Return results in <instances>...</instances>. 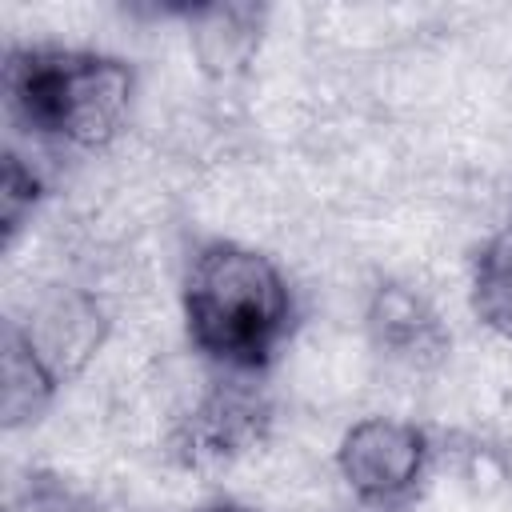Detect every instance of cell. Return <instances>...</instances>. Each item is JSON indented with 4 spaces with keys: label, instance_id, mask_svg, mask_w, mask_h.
I'll use <instances>...</instances> for the list:
<instances>
[{
    "label": "cell",
    "instance_id": "cell-1",
    "mask_svg": "<svg viewBox=\"0 0 512 512\" xmlns=\"http://www.w3.org/2000/svg\"><path fill=\"white\" fill-rule=\"evenodd\" d=\"M188 344L232 376L272 368L296 324V296L272 256L212 236L192 248L180 280Z\"/></svg>",
    "mask_w": 512,
    "mask_h": 512
},
{
    "label": "cell",
    "instance_id": "cell-2",
    "mask_svg": "<svg viewBox=\"0 0 512 512\" xmlns=\"http://www.w3.org/2000/svg\"><path fill=\"white\" fill-rule=\"evenodd\" d=\"M4 96L24 132L72 148H104L128 128L136 72L124 56L28 44L4 60Z\"/></svg>",
    "mask_w": 512,
    "mask_h": 512
},
{
    "label": "cell",
    "instance_id": "cell-3",
    "mask_svg": "<svg viewBox=\"0 0 512 512\" xmlns=\"http://www.w3.org/2000/svg\"><path fill=\"white\" fill-rule=\"evenodd\" d=\"M272 428V400L256 384V376L220 372L200 400L184 412L172 432V456L184 468L208 472L248 456Z\"/></svg>",
    "mask_w": 512,
    "mask_h": 512
},
{
    "label": "cell",
    "instance_id": "cell-4",
    "mask_svg": "<svg viewBox=\"0 0 512 512\" xmlns=\"http://www.w3.org/2000/svg\"><path fill=\"white\" fill-rule=\"evenodd\" d=\"M432 460L428 432L400 416H364L336 444V472L360 504L388 508L408 500Z\"/></svg>",
    "mask_w": 512,
    "mask_h": 512
},
{
    "label": "cell",
    "instance_id": "cell-5",
    "mask_svg": "<svg viewBox=\"0 0 512 512\" xmlns=\"http://www.w3.org/2000/svg\"><path fill=\"white\" fill-rule=\"evenodd\" d=\"M16 328L24 332L28 348L36 352V360L52 372L56 384L76 380L92 356L100 352L104 336H108V316L100 308V300L84 288H52L28 320H16Z\"/></svg>",
    "mask_w": 512,
    "mask_h": 512
},
{
    "label": "cell",
    "instance_id": "cell-6",
    "mask_svg": "<svg viewBox=\"0 0 512 512\" xmlns=\"http://www.w3.org/2000/svg\"><path fill=\"white\" fill-rule=\"evenodd\" d=\"M364 328L372 348L408 372L440 368L444 356L452 352V332L444 328L440 312L400 280H380L372 288L364 308Z\"/></svg>",
    "mask_w": 512,
    "mask_h": 512
},
{
    "label": "cell",
    "instance_id": "cell-7",
    "mask_svg": "<svg viewBox=\"0 0 512 512\" xmlns=\"http://www.w3.org/2000/svg\"><path fill=\"white\" fill-rule=\"evenodd\" d=\"M176 16L188 20V40L200 60V68L216 80L240 76L252 56L260 52L268 8L264 4H240V0H212V4H180Z\"/></svg>",
    "mask_w": 512,
    "mask_h": 512
},
{
    "label": "cell",
    "instance_id": "cell-8",
    "mask_svg": "<svg viewBox=\"0 0 512 512\" xmlns=\"http://www.w3.org/2000/svg\"><path fill=\"white\" fill-rule=\"evenodd\" d=\"M0 352H4V388H0V416H4V428L16 432V428H28L36 424L48 404L56 400L60 384L52 380V372L36 360V352L28 348L24 332L16 328V320L4 324V340H0Z\"/></svg>",
    "mask_w": 512,
    "mask_h": 512
},
{
    "label": "cell",
    "instance_id": "cell-9",
    "mask_svg": "<svg viewBox=\"0 0 512 512\" xmlns=\"http://www.w3.org/2000/svg\"><path fill=\"white\" fill-rule=\"evenodd\" d=\"M468 304L488 332L512 340V220L476 248L468 276Z\"/></svg>",
    "mask_w": 512,
    "mask_h": 512
},
{
    "label": "cell",
    "instance_id": "cell-10",
    "mask_svg": "<svg viewBox=\"0 0 512 512\" xmlns=\"http://www.w3.org/2000/svg\"><path fill=\"white\" fill-rule=\"evenodd\" d=\"M44 196V180L32 172V164H24V156L4 152V176H0V228H4V244L16 240V232L24 228V220L32 216V208Z\"/></svg>",
    "mask_w": 512,
    "mask_h": 512
},
{
    "label": "cell",
    "instance_id": "cell-11",
    "mask_svg": "<svg viewBox=\"0 0 512 512\" xmlns=\"http://www.w3.org/2000/svg\"><path fill=\"white\" fill-rule=\"evenodd\" d=\"M8 512H84V504L52 472H32Z\"/></svg>",
    "mask_w": 512,
    "mask_h": 512
},
{
    "label": "cell",
    "instance_id": "cell-12",
    "mask_svg": "<svg viewBox=\"0 0 512 512\" xmlns=\"http://www.w3.org/2000/svg\"><path fill=\"white\" fill-rule=\"evenodd\" d=\"M204 512H252V508H244V504H212V508H204Z\"/></svg>",
    "mask_w": 512,
    "mask_h": 512
}]
</instances>
